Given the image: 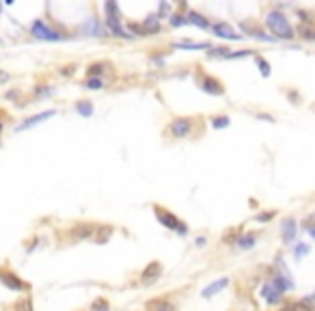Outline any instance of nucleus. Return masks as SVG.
<instances>
[{
    "label": "nucleus",
    "instance_id": "f257e3e1",
    "mask_svg": "<svg viewBox=\"0 0 315 311\" xmlns=\"http://www.w3.org/2000/svg\"><path fill=\"white\" fill-rule=\"evenodd\" d=\"M266 26H268V30L272 33L274 39L292 41L293 37H296L293 26L290 24V20L285 18V13H281V11H268L266 13Z\"/></svg>",
    "mask_w": 315,
    "mask_h": 311
},
{
    "label": "nucleus",
    "instance_id": "4be33fe9",
    "mask_svg": "<svg viewBox=\"0 0 315 311\" xmlns=\"http://www.w3.org/2000/svg\"><path fill=\"white\" fill-rule=\"evenodd\" d=\"M106 67H110L108 63H91L87 67V78H102Z\"/></svg>",
    "mask_w": 315,
    "mask_h": 311
},
{
    "label": "nucleus",
    "instance_id": "4468645a",
    "mask_svg": "<svg viewBox=\"0 0 315 311\" xmlns=\"http://www.w3.org/2000/svg\"><path fill=\"white\" fill-rule=\"evenodd\" d=\"M229 285V277H223V279H216V281H212L207 285V288H203V298H212V296H216L218 292H223L225 288Z\"/></svg>",
    "mask_w": 315,
    "mask_h": 311
},
{
    "label": "nucleus",
    "instance_id": "5701e85b",
    "mask_svg": "<svg viewBox=\"0 0 315 311\" xmlns=\"http://www.w3.org/2000/svg\"><path fill=\"white\" fill-rule=\"evenodd\" d=\"M298 35H300V39L315 41V24H300L298 26Z\"/></svg>",
    "mask_w": 315,
    "mask_h": 311
},
{
    "label": "nucleus",
    "instance_id": "bb28decb",
    "mask_svg": "<svg viewBox=\"0 0 315 311\" xmlns=\"http://www.w3.org/2000/svg\"><path fill=\"white\" fill-rule=\"evenodd\" d=\"M82 87H85V89H91V91H97V89H104L106 82H104V78H87V80L82 82Z\"/></svg>",
    "mask_w": 315,
    "mask_h": 311
},
{
    "label": "nucleus",
    "instance_id": "412c9836",
    "mask_svg": "<svg viewBox=\"0 0 315 311\" xmlns=\"http://www.w3.org/2000/svg\"><path fill=\"white\" fill-rule=\"evenodd\" d=\"M173 45L180 50H209L212 48L209 44H197V41H175Z\"/></svg>",
    "mask_w": 315,
    "mask_h": 311
},
{
    "label": "nucleus",
    "instance_id": "0eeeda50",
    "mask_svg": "<svg viewBox=\"0 0 315 311\" xmlns=\"http://www.w3.org/2000/svg\"><path fill=\"white\" fill-rule=\"evenodd\" d=\"M54 115H56L54 108H50V111H44V112H37V115L28 117V119H24L22 123H18V126H15V132H24V130H30V128L39 126V123H44L45 119H52Z\"/></svg>",
    "mask_w": 315,
    "mask_h": 311
},
{
    "label": "nucleus",
    "instance_id": "7c9ffc66",
    "mask_svg": "<svg viewBox=\"0 0 315 311\" xmlns=\"http://www.w3.org/2000/svg\"><path fill=\"white\" fill-rule=\"evenodd\" d=\"M309 253H311V246H309V244H304V242H300V244H296V248H293V255H296V259L307 257Z\"/></svg>",
    "mask_w": 315,
    "mask_h": 311
},
{
    "label": "nucleus",
    "instance_id": "c85d7f7f",
    "mask_svg": "<svg viewBox=\"0 0 315 311\" xmlns=\"http://www.w3.org/2000/svg\"><path fill=\"white\" fill-rule=\"evenodd\" d=\"M104 13H106V18H119V15H121V9H119L117 2H106L104 4Z\"/></svg>",
    "mask_w": 315,
    "mask_h": 311
},
{
    "label": "nucleus",
    "instance_id": "a878e982",
    "mask_svg": "<svg viewBox=\"0 0 315 311\" xmlns=\"http://www.w3.org/2000/svg\"><path fill=\"white\" fill-rule=\"evenodd\" d=\"M169 24L173 26V28H180V26H186L188 24V18H186V13H171L169 15Z\"/></svg>",
    "mask_w": 315,
    "mask_h": 311
},
{
    "label": "nucleus",
    "instance_id": "2f4dec72",
    "mask_svg": "<svg viewBox=\"0 0 315 311\" xmlns=\"http://www.w3.org/2000/svg\"><path fill=\"white\" fill-rule=\"evenodd\" d=\"M255 63H257V67H259L261 76H270V63H268L264 56H255Z\"/></svg>",
    "mask_w": 315,
    "mask_h": 311
},
{
    "label": "nucleus",
    "instance_id": "b1692460",
    "mask_svg": "<svg viewBox=\"0 0 315 311\" xmlns=\"http://www.w3.org/2000/svg\"><path fill=\"white\" fill-rule=\"evenodd\" d=\"M89 311H110V300L104 298V296L93 298V303H91V307H89Z\"/></svg>",
    "mask_w": 315,
    "mask_h": 311
},
{
    "label": "nucleus",
    "instance_id": "c03bdc74",
    "mask_svg": "<svg viewBox=\"0 0 315 311\" xmlns=\"http://www.w3.org/2000/svg\"><path fill=\"white\" fill-rule=\"evenodd\" d=\"M80 311H85V309H80Z\"/></svg>",
    "mask_w": 315,
    "mask_h": 311
},
{
    "label": "nucleus",
    "instance_id": "a211bd4d",
    "mask_svg": "<svg viewBox=\"0 0 315 311\" xmlns=\"http://www.w3.org/2000/svg\"><path fill=\"white\" fill-rule=\"evenodd\" d=\"M186 18H188V24H194V26H199V28H203V30L212 28V24L207 22V18H203L201 13L192 11V9H188L186 11Z\"/></svg>",
    "mask_w": 315,
    "mask_h": 311
},
{
    "label": "nucleus",
    "instance_id": "2eb2a0df",
    "mask_svg": "<svg viewBox=\"0 0 315 311\" xmlns=\"http://www.w3.org/2000/svg\"><path fill=\"white\" fill-rule=\"evenodd\" d=\"M296 231H298L296 221H293V219H285V221H283V225H281V236H283V242H285V244H292L293 238H296Z\"/></svg>",
    "mask_w": 315,
    "mask_h": 311
},
{
    "label": "nucleus",
    "instance_id": "ddd939ff",
    "mask_svg": "<svg viewBox=\"0 0 315 311\" xmlns=\"http://www.w3.org/2000/svg\"><path fill=\"white\" fill-rule=\"evenodd\" d=\"M240 28H242L246 35H250V37H255V39H259V41H274L272 35H266L264 30H261L259 26H255L253 22H242V24H240Z\"/></svg>",
    "mask_w": 315,
    "mask_h": 311
},
{
    "label": "nucleus",
    "instance_id": "cd10ccee",
    "mask_svg": "<svg viewBox=\"0 0 315 311\" xmlns=\"http://www.w3.org/2000/svg\"><path fill=\"white\" fill-rule=\"evenodd\" d=\"M209 123H212V128L220 130V128H227L229 123H231V119H229L227 115H216V117H212V119H209Z\"/></svg>",
    "mask_w": 315,
    "mask_h": 311
},
{
    "label": "nucleus",
    "instance_id": "37998d69",
    "mask_svg": "<svg viewBox=\"0 0 315 311\" xmlns=\"http://www.w3.org/2000/svg\"><path fill=\"white\" fill-rule=\"evenodd\" d=\"M281 311H292V309H290V305H285V307H283Z\"/></svg>",
    "mask_w": 315,
    "mask_h": 311
},
{
    "label": "nucleus",
    "instance_id": "6e6552de",
    "mask_svg": "<svg viewBox=\"0 0 315 311\" xmlns=\"http://www.w3.org/2000/svg\"><path fill=\"white\" fill-rule=\"evenodd\" d=\"M95 231H97L95 222H76L69 229V236L73 240H89V238L95 236Z\"/></svg>",
    "mask_w": 315,
    "mask_h": 311
},
{
    "label": "nucleus",
    "instance_id": "39448f33",
    "mask_svg": "<svg viewBox=\"0 0 315 311\" xmlns=\"http://www.w3.org/2000/svg\"><path fill=\"white\" fill-rule=\"evenodd\" d=\"M0 283L7 289H11V292H28L30 289V285L26 283L20 274L7 270V268H0Z\"/></svg>",
    "mask_w": 315,
    "mask_h": 311
},
{
    "label": "nucleus",
    "instance_id": "ea45409f",
    "mask_svg": "<svg viewBox=\"0 0 315 311\" xmlns=\"http://www.w3.org/2000/svg\"><path fill=\"white\" fill-rule=\"evenodd\" d=\"M205 238H197V246H203V244H205Z\"/></svg>",
    "mask_w": 315,
    "mask_h": 311
},
{
    "label": "nucleus",
    "instance_id": "20e7f679",
    "mask_svg": "<svg viewBox=\"0 0 315 311\" xmlns=\"http://www.w3.org/2000/svg\"><path fill=\"white\" fill-rule=\"evenodd\" d=\"M154 214H156V219H158V222H160L164 229H171V231H177L180 236H183V233L188 231V227L183 225V222L177 219L175 214H173L171 210H166V207H162V205H154Z\"/></svg>",
    "mask_w": 315,
    "mask_h": 311
},
{
    "label": "nucleus",
    "instance_id": "7ed1b4c3",
    "mask_svg": "<svg viewBox=\"0 0 315 311\" xmlns=\"http://www.w3.org/2000/svg\"><path fill=\"white\" fill-rule=\"evenodd\" d=\"M30 35H33L35 39H41V41H65V39H71V35H65L61 33V30L52 28L48 22H44V20H35L33 24H30Z\"/></svg>",
    "mask_w": 315,
    "mask_h": 311
},
{
    "label": "nucleus",
    "instance_id": "9d476101",
    "mask_svg": "<svg viewBox=\"0 0 315 311\" xmlns=\"http://www.w3.org/2000/svg\"><path fill=\"white\" fill-rule=\"evenodd\" d=\"M212 33L216 35V37L220 39H229V41H240L244 37V35H238L233 28H231V24L227 22H216V24H212Z\"/></svg>",
    "mask_w": 315,
    "mask_h": 311
},
{
    "label": "nucleus",
    "instance_id": "e433bc0d",
    "mask_svg": "<svg viewBox=\"0 0 315 311\" xmlns=\"http://www.w3.org/2000/svg\"><path fill=\"white\" fill-rule=\"evenodd\" d=\"M276 212H261V214H257V222H268L274 219Z\"/></svg>",
    "mask_w": 315,
    "mask_h": 311
},
{
    "label": "nucleus",
    "instance_id": "4c0bfd02",
    "mask_svg": "<svg viewBox=\"0 0 315 311\" xmlns=\"http://www.w3.org/2000/svg\"><path fill=\"white\" fill-rule=\"evenodd\" d=\"M76 74V65H65V67H61V76H73Z\"/></svg>",
    "mask_w": 315,
    "mask_h": 311
},
{
    "label": "nucleus",
    "instance_id": "58836bf2",
    "mask_svg": "<svg viewBox=\"0 0 315 311\" xmlns=\"http://www.w3.org/2000/svg\"><path fill=\"white\" fill-rule=\"evenodd\" d=\"M11 80V76L7 74V71H0V85H4V82H9Z\"/></svg>",
    "mask_w": 315,
    "mask_h": 311
},
{
    "label": "nucleus",
    "instance_id": "aec40b11",
    "mask_svg": "<svg viewBox=\"0 0 315 311\" xmlns=\"http://www.w3.org/2000/svg\"><path fill=\"white\" fill-rule=\"evenodd\" d=\"M13 311H35V303H33V296L30 294H26L20 300H15L13 305Z\"/></svg>",
    "mask_w": 315,
    "mask_h": 311
},
{
    "label": "nucleus",
    "instance_id": "f704fd0d",
    "mask_svg": "<svg viewBox=\"0 0 315 311\" xmlns=\"http://www.w3.org/2000/svg\"><path fill=\"white\" fill-rule=\"evenodd\" d=\"M298 20H300L302 24H315L313 15H311V13H307V11H298Z\"/></svg>",
    "mask_w": 315,
    "mask_h": 311
},
{
    "label": "nucleus",
    "instance_id": "473e14b6",
    "mask_svg": "<svg viewBox=\"0 0 315 311\" xmlns=\"http://www.w3.org/2000/svg\"><path fill=\"white\" fill-rule=\"evenodd\" d=\"M33 93L37 97H45V95H52V93H54V89H52V87H48V85H37L35 89H33Z\"/></svg>",
    "mask_w": 315,
    "mask_h": 311
},
{
    "label": "nucleus",
    "instance_id": "f8f14e48",
    "mask_svg": "<svg viewBox=\"0 0 315 311\" xmlns=\"http://www.w3.org/2000/svg\"><path fill=\"white\" fill-rule=\"evenodd\" d=\"M261 298L266 300L268 305H281V300H283V294L279 292V289L274 288L270 281H268L264 288H261Z\"/></svg>",
    "mask_w": 315,
    "mask_h": 311
},
{
    "label": "nucleus",
    "instance_id": "f03ea898",
    "mask_svg": "<svg viewBox=\"0 0 315 311\" xmlns=\"http://www.w3.org/2000/svg\"><path fill=\"white\" fill-rule=\"evenodd\" d=\"M164 134L166 136H171V138H175V141L192 136L194 134V117H175V119H171V123L164 130Z\"/></svg>",
    "mask_w": 315,
    "mask_h": 311
},
{
    "label": "nucleus",
    "instance_id": "9b49d317",
    "mask_svg": "<svg viewBox=\"0 0 315 311\" xmlns=\"http://www.w3.org/2000/svg\"><path fill=\"white\" fill-rule=\"evenodd\" d=\"M104 26H106V28L110 30V33H112V37H121V39H134L132 35H130L128 30H125L123 26H121V20H119V18H106V20H104Z\"/></svg>",
    "mask_w": 315,
    "mask_h": 311
},
{
    "label": "nucleus",
    "instance_id": "79ce46f5",
    "mask_svg": "<svg viewBox=\"0 0 315 311\" xmlns=\"http://www.w3.org/2000/svg\"><path fill=\"white\" fill-rule=\"evenodd\" d=\"M2 130H4V121H0V134H2Z\"/></svg>",
    "mask_w": 315,
    "mask_h": 311
},
{
    "label": "nucleus",
    "instance_id": "1a4fd4ad",
    "mask_svg": "<svg viewBox=\"0 0 315 311\" xmlns=\"http://www.w3.org/2000/svg\"><path fill=\"white\" fill-rule=\"evenodd\" d=\"M162 264L160 262H149L145 266V270L140 272V285H151V283H156L158 279L162 277Z\"/></svg>",
    "mask_w": 315,
    "mask_h": 311
},
{
    "label": "nucleus",
    "instance_id": "423d86ee",
    "mask_svg": "<svg viewBox=\"0 0 315 311\" xmlns=\"http://www.w3.org/2000/svg\"><path fill=\"white\" fill-rule=\"evenodd\" d=\"M199 89L207 95H225V85L212 74H199Z\"/></svg>",
    "mask_w": 315,
    "mask_h": 311
},
{
    "label": "nucleus",
    "instance_id": "c9c22d12",
    "mask_svg": "<svg viewBox=\"0 0 315 311\" xmlns=\"http://www.w3.org/2000/svg\"><path fill=\"white\" fill-rule=\"evenodd\" d=\"M253 50H238V52H231L227 59H244V56H250Z\"/></svg>",
    "mask_w": 315,
    "mask_h": 311
},
{
    "label": "nucleus",
    "instance_id": "a19ab883",
    "mask_svg": "<svg viewBox=\"0 0 315 311\" xmlns=\"http://www.w3.org/2000/svg\"><path fill=\"white\" fill-rule=\"evenodd\" d=\"M309 233H311V236L315 238V225H309Z\"/></svg>",
    "mask_w": 315,
    "mask_h": 311
},
{
    "label": "nucleus",
    "instance_id": "dca6fc26",
    "mask_svg": "<svg viewBox=\"0 0 315 311\" xmlns=\"http://www.w3.org/2000/svg\"><path fill=\"white\" fill-rule=\"evenodd\" d=\"M82 30H85L87 35H91V37H106V35H104V33H106V26L99 22L97 18H91V20H89V22L82 26Z\"/></svg>",
    "mask_w": 315,
    "mask_h": 311
},
{
    "label": "nucleus",
    "instance_id": "393cba45",
    "mask_svg": "<svg viewBox=\"0 0 315 311\" xmlns=\"http://www.w3.org/2000/svg\"><path fill=\"white\" fill-rule=\"evenodd\" d=\"M76 111H78V115H82V117H91L93 115V102H89V100L76 102Z\"/></svg>",
    "mask_w": 315,
    "mask_h": 311
},
{
    "label": "nucleus",
    "instance_id": "72a5a7b5",
    "mask_svg": "<svg viewBox=\"0 0 315 311\" xmlns=\"http://www.w3.org/2000/svg\"><path fill=\"white\" fill-rule=\"evenodd\" d=\"M229 54H231L229 48H212V52H209V56H220V59H227Z\"/></svg>",
    "mask_w": 315,
    "mask_h": 311
},
{
    "label": "nucleus",
    "instance_id": "6ab92c4d",
    "mask_svg": "<svg viewBox=\"0 0 315 311\" xmlns=\"http://www.w3.org/2000/svg\"><path fill=\"white\" fill-rule=\"evenodd\" d=\"M257 244V233H242V236L238 238V242H235V246L246 251V248H253Z\"/></svg>",
    "mask_w": 315,
    "mask_h": 311
},
{
    "label": "nucleus",
    "instance_id": "c756f323",
    "mask_svg": "<svg viewBox=\"0 0 315 311\" xmlns=\"http://www.w3.org/2000/svg\"><path fill=\"white\" fill-rule=\"evenodd\" d=\"M128 33L132 35V37H147L145 30H143V24H134V22H130V24H128Z\"/></svg>",
    "mask_w": 315,
    "mask_h": 311
},
{
    "label": "nucleus",
    "instance_id": "f3484780",
    "mask_svg": "<svg viewBox=\"0 0 315 311\" xmlns=\"http://www.w3.org/2000/svg\"><path fill=\"white\" fill-rule=\"evenodd\" d=\"M143 30H145L147 37H149V35L160 33V15H158V13L147 15V18L143 20Z\"/></svg>",
    "mask_w": 315,
    "mask_h": 311
}]
</instances>
